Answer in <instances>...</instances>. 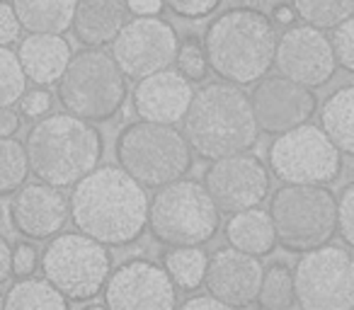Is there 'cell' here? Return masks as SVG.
<instances>
[{"mask_svg": "<svg viewBox=\"0 0 354 310\" xmlns=\"http://www.w3.org/2000/svg\"><path fill=\"white\" fill-rule=\"evenodd\" d=\"M68 213L80 233L107 247H124L146 233L148 197L122 168L102 165L73 184Z\"/></svg>", "mask_w": 354, "mask_h": 310, "instance_id": "1", "label": "cell"}, {"mask_svg": "<svg viewBox=\"0 0 354 310\" xmlns=\"http://www.w3.org/2000/svg\"><path fill=\"white\" fill-rule=\"evenodd\" d=\"M183 124L192 153L204 160L248 153L260 138L248 95L226 80L209 83L194 93Z\"/></svg>", "mask_w": 354, "mask_h": 310, "instance_id": "2", "label": "cell"}, {"mask_svg": "<svg viewBox=\"0 0 354 310\" xmlns=\"http://www.w3.org/2000/svg\"><path fill=\"white\" fill-rule=\"evenodd\" d=\"M202 46L218 78L245 88L270 73L277 46L274 22L255 8H233L209 25Z\"/></svg>", "mask_w": 354, "mask_h": 310, "instance_id": "3", "label": "cell"}, {"mask_svg": "<svg viewBox=\"0 0 354 310\" xmlns=\"http://www.w3.org/2000/svg\"><path fill=\"white\" fill-rule=\"evenodd\" d=\"M102 133L90 122L68 112L44 117L30 128L25 143L30 175L51 187H73L100 165Z\"/></svg>", "mask_w": 354, "mask_h": 310, "instance_id": "4", "label": "cell"}, {"mask_svg": "<svg viewBox=\"0 0 354 310\" xmlns=\"http://www.w3.org/2000/svg\"><path fill=\"white\" fill-rule=\"evenodd\" d=\"M56 83L66 112L90 124L112 122L129 97L127 75L102 46H85L71 56Z\"/></svg>", "mask_w": 354, "mask_h": 310, "instance_id": "5", "label": "cell"}, {"mask_svg": "<svg viewBox=\"0 0 354 310\" xmlns=\"http://www.w3.org/2000/svg\"><path fill=\"white\" fill-rule=\"evenodd\" d=\"M117 160L141 187L158 189L192 170V148L172 124L138 119L119 133Z\"/></svg>", "mask_w": 354, "mask_h": 310, "instance_id": "6", "label": "cell"}, {"mask_svg": "<svg viewBox=\"0 0 354 310\" xmlns=\"http://www.w3.org/2000/svg\"><path fill=\"white\" fill-rule=\"evenodd\" d=\"M221 226V211L214 206L204 184L194 180H172L158 187L148 202L146 228L160 245H207Z\"/></svg>", "mask_w": 354, "mask_h": 310, "instance_id": "7", "label": "cell"}, {"mask_svg": "<svg viewBox=\"0 0 354 310\" xmlns=\"http://www.w3.org/2000/svg\"><path fill=\"white\" fill-rule=\"evenodd\" d=\"M335 194L325 184H284L270 199L277 242L289 252H306L330 242L337 231Z\"/></svg>", "mask_w": 354, "mask_h": 310, "instance_id": "8", "label": "cell"}, {"mask_svg": "<svg viewBox=\"0 0 354 310\" xmlns=\"http://www.w3.org/2000/svg\"><path fill=\"white\" fill-rule=\"evenodd\" d=\"M49 240L51 242L41 255L44 279L71 303H85L95 298L112 271L107 245L80 231L56 233Z\"/></svg>", "mask_w": 354, "mask_h": 310, "instance_id": "9", "label": "cell"}, {"mask_svg": "<svg viewBox=\"0 0 354 310\" xmlns=\"http://www.w3.org/2000/svg\"><path fill=\"white\" fill-rule=\"evenodd\" d=\"M267 163L284 184H330L342 173V153L323 128L306 122L277 133L267 151Z\"/></svg>", "mask_w": 354, "mask_h": 310, "instance_id": "10", "label": "cell"}, {"mask_svg": "<svg viewBox=\"0 0 354 310\" xmlns=\"http://www.w3.org/2000/svg\"><path fill=\"white\" fill-rule=\"evenodd\" d=\"M294 300L304 310L354 308V260L347 245H318L296 262Z\"/></svg>", "mask_w": 354, "mask_h": 310, "instance_id": "11", "label": "cell"}, {"mask_svg": "<svg viewBox=\"0 0 354 310\" xmlns=\"http://www.w3.org/2000/svg\"><path fill=\"white\" fill-rule=\"evenodd\" d=\"M112 59L127 78H146L170 68L177 54V32L158 15L127 20L112 41Z\"/></svg>", "mask_w": 354, "mask_h": 310, "instance_id": "12", "label": "cell"}, {"mask_svg": "<svg viewBox=\"0 0 354 310\" xmlns=\"http://www.w3.org/2000/svg\"><path fill=\"white\" fill-rule=\"evenodd\" d=\"M204 189L221 213L260 206L270 194V170L257 155L236 153L212 160L204 173Z\"/></svg>", "mask_w": 354, "mask_h": 310, "instance_id": "13", "label": "cell"}, {"mask_svg": "<svg viewBox=\"0 0 354 310\" xmlns=\"http://www.w3.org/2000/svg\"><path fill=\"white\" fill-rule=\"evenodd\" d=\"M104 305L112 310H170L177 289L167 271L151 260H129L109 271L102 286Z\"/></svg>", "mask_w": 354, "mask_h": 310, "instance_id": "14", "label": "cell"}, {"mask_svg": "<svg viewBox=\"0 0 354 310\" xmlns=\"http://www.w3.org/2000/svg\"><path fill=\"white\" fill-rule=\"evenodd\" d=\"M248 99H250L257 131L270 136L306 124L318 107L313 88L294 83L284 75H262L260 80H255V88L248 95Z\"/></svg>", "mask_w": 354, "mask_h": 310, "instance_id": "15", "label": "cell"}, {"mask_svg": "<svg viewBox=\"0 0 354 310\" xmlns=\"http://www.w3.org/2000/svg\"><path fill=\"white\" fill-rule=\"evenodd\" d=\"M272 66H277L279 75L306 88H323L337 70L330 39L310 25H294L277 37Z\"/></svg>", "mask_w": 354, "mask_h": 310, "instance_id": "16", "label": "cell"}, {"mask_svg": "<svg viewBox=\"0 0 354 310\" xmlns=\"http://www.w3.org/2000/svg\"><path fill=\"white\" fill-rule=\"evenodd\" d=\"M68 199L59 187L37 182L22 184L12 192L10 221L30 240H49L68 223Z\"/></svg>", "mask_w": 354, "mask_h": 310, "instance_id": "17", "label": "cell"}, {"mask_svg": "<svg viewBox=\"0 0 354 310\" xmlns=\"http://www.w3.org/2000/svg\"><path fill=\"white\" fill-rule=\"evenodd\" d=\"M262 279L260 257L245 255L236 247H223L214 252L204 271L207 293L221 300L226 308H245L255 303Z\"/></svg>", "mask_w": 354, "mask_h": 310, "instance_id": "18", "label": "cell"}, {"mask_svg": "<svg viewBox=\"0 0 354 310\" xmlns=\"http://www.w3.org/2000/svg\"><path fill=\"white\" fill-rule=\"evenodd\" d=\"M194 88L187 78L172 68H162L156 73L138 78L133 88V112L143 122L156 124H180L192 102Z\"/></svg>", "mask_w": 354, "mask_h": 310, "instance_id": "19", "label": "cell"}, {"mask_svg": "<svg viewBox=\"0 0 354 310\" xmlns=\"http://www.w3.org/2000/svg\"><path fill=\"white\" fill-rule=\"evenodd\" d=\"M71 44L61 35H44V32H30V37L17 46V61L27 80L37 83L39 88L54 85L68 66Z\"/></svg>", "mask_w": 354, "mask_h": 310, "instance_id": "20", "label": "cell"}, {"mask_svg": "<svg viewBox=\"0 0 354 310\" xmlns=\"http://www.w3.org/2000/svg\"><path fill=\"white\" fill-rule=\"evenodd\" d=\"M129 15L124 0H75L71 30L83 46H107Z\"/></svg>", "mask_w": 354, "mask_h": 310, "instance_id": "21", "label": "cell"}, {"mask_svg": "<svg viewBox=\"0 0 354 310\" xmlns=\"http://www.w3.org/2000/svg\"><path fill=\"white\" fill-rule=\"evenodd\" d=\"M226 240L231 247L252 257H267L274 252L277 235L272 228V218L260 206L245 209L231 216L226 223Z\"/></svg>", "mask_w": 354, "mask_h": 310, "instance_id": "22", "label": "cell"}, {"mask_svg": "<svg viewBox=\"0 0 354 310\" xmlns=\"http://www.w3.org/2000/svg\"><path fill=\"white\" fill-rule=\"evenodd\" d=\"M73 10L75 0H12V12L27 32L64 35L71 30Z\"/></svg>", "mask_w": 354, "mask_h": 310, "instance_id": "23", "label": "cell"}, {"mask_svg": "<svg viewBox=\"0 0 354 310\" xmlns=\"http://www.w3.org/2000/svg\"><path fill=\"white\" fill-rule=\"evenodd\" d=\"M354 88L344 85L337 88L328 99H325L323 109H320V128L325 136L333 141L342 155H352L354 153Z\"/></svg>", "mask_w": 354, "mask_h": 310, "instance_id": "24", "label": "cell"}, {"mask_svg": "<svg viewBox=\"0 0 354 310\" xmlns=\"http://www.w3.org/2000/svg\"><path fill=\"white\" fill-rule=\"evenodd\" d=\"M207 252L202 245H183L172 247L162 257V269L167 271L175 289L180 291H194L204 284V271H207Z\"/></svg>", "mask_w": 354, "mask_h": 310, "instance_id": "25", "label": "cell"}, {"mask_svg": "<svg viewBox=\"0 0 354 310\" xmlns=\"http://www.w3.org/2000/svg\"><path fill=\"white\" fill-rule=\"evenodd\" d=\"M3 305L12 310H25V308H54L66 310L68 300L54 289L46 279H35V276H22L20 281L10 286L8 296L3 298Z\"/></svg>", "mask_w": 354, "mask_h": 310, "instance_id": "26", "label": "cell"}, {"mask_svg": "<svg viewBox=\"0 0 354 310\" xmlns=\"http://www.w3.org/2000/svg\"><path fill=\"white\" fill-rule=\"evenodd\" d=\"M255 300L265 310L291 308L296 300H294V276H291L289 267L277 262L270 269H262L260 289H257Z\"/></svg>", "mask_w": 354, "mask_h": 310, "instance_id": "27", "label": "cell"}, {"mask_svg": "<svg viewBox=\"0 0 354 310\" xmlns=\"http://www.w3.org/2000/svg\"><path fill=\"white\" fill-rule=\"evenodd\" d=\"M291 8L306 25L333 30L335 25L352 17L354 0H291Z\"/></svg>", "mask_w": 354, "mask_h": 310, "instance_id": "28", "label": "cell"}, {"mask_svg": "<svg viewBox=\"0 0 354 310\" xmlns=\"http://www.w3.org/2000/svg\"><path fill=\"white\" fill-rule=\"evenodd\" d=\"M30 177L27 153L17 138L0 136V194H12Z\"/></svg>", "mask_w": 354, "mask_h": 310, "instance_id": "29", "label": "cell"}, {"mask_svg": "<svg viewBox=\"0 0 354 310\" xmlns=\"http://www.w3.org/2000/svg\"><path fill=\"white\" fill-rule=\"evenodd\" d=\"M27 90V78L17 54L8 46H0V107H12L20 102Z\"/></svg>", "mask_w": 354, "mask_h": 310, "instance_id": "30", "label": "cell"}, {"mask_svg": "<svg viewBox=\"0 0 354 310\" xmlns=\"http://www.w3.org/2000/svg\"><path fill=\"white\" fill-rule=\"evenodd\" d=\"M172 64H177V73L183 75V78H187L189 83H204L209 75V64H207V54H204V46L194 39L177 44V54Z\"/></svg>", "mask_w": 354, "mask_h": 310, "instance_id": "31", "label": "cell"}, {"mask_svg": "<svg viewBox=\"0 0 354 310\" xmlns=\"http://www.w3.org/2000/svg\"><path fill=\"white\" fill-rule=\"evenodd\" d=\"M330 39V46H333L335 61H337L339 68L354 70V27H352V17L342 20L339 25L333 27V37Z\"/></svg>", "mask_w": 354, "mask_h": 310, "instance_id": "32", "label": "cell"}, {"mask_svg": "<svg viewBox=\"0 0 354 310\" xmlns=\"http://www.w3.org/2000/svg\"><path fill=\"white\" fill-rule=\"evenodd\" d=\"M337 209H335V218H337V235L342 238L344 245H354V184L339 192V197L335 199Z\"/></svg>", "mask_w": 354, "mask_h": 310, "instance_id": "33", "label": "cell"}, {"mask_svg": "<svg viewBox=\"0 0 354 310\" xmlns=\"http://www.w3.org/2000/svg\"><path fill=\"white\" fill-rule=\"evenodd\" d=\"M223 0H162V6L170 8L175 15L187 17V20H202L218 10Z\"/></svg>", "mask_w": 354, "mask_h": 310, "instance_id": "34", "label": "cell"}, {"mask_svg": "<svg viewBox=\"0 0 354 310\" xmlns=\"http://www.w3.org/2000/svg\"><path fill=\"white\" fill-rule=\"evenodd\" d=\"M39 264V250L32 242H17L10 250V274L15 276H32Z\"/></svg>", "mask_w": 354, "mask_h": 310, "instance_id": "35", "label": "cell"}, {"mask_svg": "<svg viewBox=\"0 0 354 310\" xmlns=\"http://www.w3.org/2000/svg\"><path fill=\"white\" fill-rule=\"evenodd\" d=\"M20 104H22V114L25 117H44L46 112L51 109V104H54V99H51V93H46V90H32V93H27L20 97Z\"/></svg>", "mask_w": 354, "mask_h": 310, "instance_id": "36", "label": "cell"}, {"mask_svg": "<svg viewBox=\"0 0 354 310\" xmlns=\"http://www.w3.org/2000/svg\"><path fill=\"white\" fill-rule=\"evenodd\" d=\"M20 22H17L12 6L0 3V46H10L20 39Z\"/></svg>", "mask_w": 354, "mask_h": 310, "instance_id": "37", "label": "cell"}, {"mask_svg": "<svg viewBox=\"0 0 354 310\" xmlns=\"http://www.w3.org/2000/svg\"><path fill=\"white\" fill-rule=\"evenodd\" d=\"M124 6L136 17H151V15H160L162 0H124Z\"/></svg>", "mask_w": 354, "mask_h": 310, "instance_id": "38", "label": "cell"}, {"mask_svg": "<svg viewBox=\"0 0 354 310\" xmlns=\"http://www.w3.org/2000/svg\"><path fill=\"white\" fill-rule=\"evenodd\" d=\"M20 131V114L12 107H0V136H15Z\"/></svg>", "mask_w": 354, "mask_h": 310, "instance_id": "39", "label": "cell"}, {"mask_svg": "<svg viewBox=\"0 0 354 310\" xmlns=\"http://www.w3.org/2000/svg\"><path fill=\"white\" fill-rule=\"evenodd\" d=\"M183 308H187V310H226V305L221 303L218 298H214L212 293H207V296H194V298H187L183 303Z\"/></svg>", "mask_w": 354, "mask_h": 310, "instance_id": "40", "label": "cell"}, {"mask_svg": "<svg viewBox=\"0 0 354 310\" xmlns=\"http://www.w3.org/2000/svg\"><path fill=\"white\" fill-rule=\"evenodd\" d=\"M10 250L12 247L8 245L6 238H0V284L10 276Z\"/></svg>", "mask_w": 354, "mask_h": 310, "instance_id": "41", "label": "cell"}, {"mask_svg": "<svg viewBox=\"0 0 354 310\" xmlns=\"http://www.w3.org/2000/svg\"><path fill=\"white\" fill-rule=\"evenodd\" d=\"M272 15H274V20H272V22H277V25H284V27H291V22L296 20L294 8L286 6V3H281V6H277Z\"/></svg>", "mask_w": 354, "mask_h": 310, "instance_id": "42", "label": "cell"}, {"mask_svg": "<svg viewBox=\"0 0 354 310\" xmlns=\"http://www.w3.org/2000/svg\"><path fill=\"white\" fill-rule=\"evenodd\" d=\"M0 308H3V296H0Z\"/></svg>", "mask_w": 354, "mask_h": 310, "instance_id": "43", "label": "cell"}]
</instances>
